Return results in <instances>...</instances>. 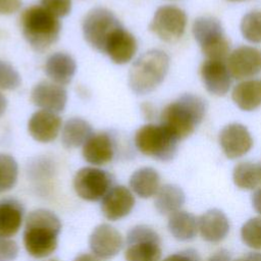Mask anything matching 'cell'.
Instances as JSON below:
<instances>
[{
  "label": "cell",
  "mask_w": 261,
  "mask_h": 261,
  "mask_svg": "<svg viewBox=\"0 0 261 261\" xmlns=\"http://www.w3.org/2000/svg\"><path fill=\"white\" fill-rule=\"evenodd\" d=\"M61 220L55 212L38 208L25 215L22 226V245L25 252L35 259H45L58 246Z\"/></svg>",
  "instance_id": "1"
},
{
  "label": "cell",
  "mask_w": 261,
  "mask_h": 261,
  "mask_svg": "<svg viewBox=\"0 0 261 261\" xmlns=\"http://www.w3.org/2000/svg\"><path fill=\"white\" fill-rule=\"evenodd\" d=\"M206 110L207 104L203 98L193 94H184L162 110L160 124L179 141L194 133L202 122Z\"/></svg>",
  "instance_id": "2"
},
{
  "label": "cell",
  "mask_w": 261,
  "mask_h": 261,
  "mask_svg": "<svg viewBox=\"0 0 261 261\" xmlns=\"http://www.w3.org/2000/svg\"><path fill=\"white\" fill-rule=\"evenodd\" d=\"M169 68L168 55L159 49L143 53L128 72V86L137 95L153 92L165 79Z\"/></svg>",
  "instance_id": "3"
},
{
  "label": "cell",
  "mask_w": 261,
  "mask_h": 261,
  "mask_svg": "<svg viewBox=\"0 0 261 261\" xmlns=\"http://www.w3.org/2000/svg\"><path fill=\"white\" fill-rule=\"evenodd\" d=\"M21 31L29 45L38 52L47 50L59 38L58 17L41 6H31L21 15Z\"/></svg>",
  "instance_id": "4"
},
{
  "label": "cell",
  "mask_w": 261,
  "mask_h": 261,
  "mask_svg": "<svg viewBox=\"0 0 261 261\" xmlns=\"http://www.w3.org/2000/svg\"><path fill=\"white\" fill-rule=\"evenodd\" d=\"M135 146L143 155L159 161H170L177 152L178 140L162 124H145L135 134Z\"/></svg>",
  "instance_id": "5"
},
{
  "label": "cell",
  "mask_w": 261,
  "mask_h": 261,
  "mask_svg": "<svg viewBox=\"0 0 261 261\" xmlns=\"http://www.w3.org/2000/svg\"><path fill=\"white\" fill-rule=\"evenodd\" d=\"M162 248L158 232L146 224H137L124 238V261H161Z\"/></svg>",
  "instance_id": "6"
},
{
  "label": "cell",
  "mask_w": 261,
  "mask_h": 261,
  "mask_svg": "<svg viewBox=\"0 0 261 261\" xmlns=\"http://www.w3.org/2000/svg\"><path fill=\"white\" fill-rule=\"evenodd\" d=\"M193 34L207 59L224 61L229 53V42L218 19L198 17L193 23Z\"/></svg>",
  "instance_id": "7"
},
{
  "label": "cell",
  "mask_w": 261,
  "mask_h": 261,
  "mask_svg": "<svg viewBox=\"0 0 261 261\" xmlns=\"http://www.w3.org/2000/svg\"><path fill=\"white\" fill-rule=\"evenodd\" d=\"M121 27L122 24L112 11L104 7H95L86 14L82 30L87 43L104 53L109 39Z\"/></svg>",
  "instance_id": "8"
},
{
  "label": "cell",
  "mask_w": 261,
  "mask_h": 261,
  "mask_svg": "<svg viewBox=\"0 0 261 261\" xmlns=\"http://www.w3.org/2000/svg\"><path fill=\"white\" fill-rule=\"evenodd\" d=\"M113 186L108 171L92 165L80 168L72 179L76 196L88 202H100Z\"/></svg>",
  "instance_id": "9"
},
{
  "label": "cell",
  "mask_w": 261,
  "mask_h": 261,
  "mask_svg": "<svg viewBox=\"0 0 261 261\" xmlns=\"http://www.w3.org/2000/svg\"><path fill=\"white\" fill-rule=\"evenodd\" d=\"M187 25V14L177 6H160L153 16L150 30L165 42H175L184 35Z\"/></svg>",
  "instance_id": "10"
},
{
  "label": "cell",
  "mask_w": 261,
  "mask_h": 261,
  "mask_svg": "<svg viewBox=\"0 0 261 261\" xmlns=\"http://www.w3.org/2000/svg\"><path fill=\"white\" fill-rule=\"evenodd\" d=\"M88 244L92 254L101 260H108L124 248V237L115 226L103 222L93 228Z\"/></svg>",
  "instance_id": "11"
},
{
  "label": "cell",
  "mask_w": 261,
  "mask_h": 261,
  "mask_svg": "<svg viewBox=\"0 0 261 261\" xmlns=\"http://www.w3.org/2000/svg\"><path fill=\"white\" fill-rule=\"evenodd\" d=\"M135 204V195L130 189L123 185H115L100 201V210L107 220L118 221L132 213Z\"/></svg>",
  "instance_id": "12"
},
{
  "label": "cell",
  "mask_w": 261,
  "mask_h": 261,
  "mask_svg": "<svg viewBox=\"0 0 261 261\" xmlns=\"http://www.w3.org/2000/svg\"><path fill=\"white\" fill-rule=\"evenodd\" d=\"M219 144L227 158L237 159L246 155L251 150L253 139L245 125L230 123L221 129Z\"/></svg>",
  "instance_id": "13"
},
{
  "label": "cell",
  "mask_w": 261,
  "mask_h": 261,
  "mask_svg": "<svg viewBox=\"0 0 261 261\" xmlns=\"http://www.w3.org/2000/svg\"><path fill=\"white\" fill-rule=\"evenodd\" d=\"M227 67L237 80L256 75L261 71V52L254 47L241 46L229 54Z\"/></svg>",
  "instance_id": "14"
},
{
  "label": "cell",
  "mask_w": 261,
  "mask_h": 261,
  "mask_svg": "<svg viewBox=\"0 0 261 261\" xmlns=\"http://www.w3.org/2000/svg\"><path fill=\"white\" fill-rule=\"evenodd\" d=\"M31 100L40 110L60 113L67 103V93L63 86L53 82H40L32 90Z\"/></svg>",
  "instance_id": "15"
},
{
  "label": "cell",
  "mask_w": 261,
  "mask_h": 261,
  "mask_svg": "<svg viewBox=\"0 0 261 261\" xmlns=\"http://www.w3.org/2000/svg\"><path fill=\"white\" fill-rule=\"evenodd\" d=\"M115 154V145L107 133L93 134L82 147V155L92 166H103L112 161Z\"/></svg>",
  "instance_id": "16"
},
{
  "label": "cell",
  "mask_w": 261,
  "mask_h": 261,
  "mask_svg": "<svg viewBox=\"0 0 261 261\" xmlns=\"http://www.w3.org/2000/svg\"><path fill=\"white\" fill-rule=\"evenodd\" d=\"M62 128L61 118L57 113L39 110L34 112L28 121V130L31 137L40 143L54 141Z\"/></svg>",
  "instance_id": "17"
},
{
  "label": "cell",
  "mask_w": 261,
  "mask_h": 261,
  "mask_svg": "<svg viewBox=\"0 0 261 261\" xmlns=\"http://www.w3.org/2000/svg\"><path fill=\"white\" fill-rule=\"evenodd\" d=\"M229 219L220 209H209L198 217V232L208 243L222 242L229 233Z\"/></svg>",
  "instance_id": "18"
},
{
  "label": "cell",
  "mask_w": 261,
  "mask_h": 261,
  "mask_svg": "<svg viewBox=\"0 0 261 261\" xmlns=\"http://www.w3.org/2000/svg\"><path fill=\"white\" fill-rule=\"evenodd\" d=\"M201 77L206 90L215 96L225 95L230 88L231 74L222 60H205L201 66Z\"/></svg>",
  "instance_id": "19"
},
{
  "label": "cell",
  "mask_w": 261,
  "mask_h": 261,
  "mask_svg": "<svg viewBox=\"0 0 261 261\" xmlns=\"http://www.w3.org/2000/svg\"><path fill=\"white\" fill-rule=\"evenodd\" d=\"M137 49L138 44L135 36L121 27L109 39L104 53L114 63L125 64L134 58Z\"/></svg>",
  "instance_id": "20"
},
{
  "label": "cell",
  "mask_w": 261,
  "mask_h": 261,
  "mask_svg": "<svg viewBox=\"0 0 261 261\" xmlns=\"http://www.w3.org/2000/svg\"><path fill=\"white\" fill-rule=\"evenodd\" d=\"M25 219L22 204L12 198L0 200V237L13 238L22 228Z\"/></svg>",
  "instance_id": "21"
},
{
  "label": "cell",
  "mask_w": 261,
  "mask_h": 261,
  "mask_svg": "<svg viewBox=\"0 0 261 261\" xmlns=\"http://www.w3.org/2000/svg\"><path fill=\"white\" fill-rule=\"evenodd\" d=\"M161 187L160 174L150 166H144L135 170L128 179V188L135 196L141 199L155 197Z\"/></svg>",
  "instance_id": "22"
},
{
  "label": "cell",
  "mask_w": 261,
  "mask_h": 261,
  "mask_svg": "<svg viewBox=\"0 0 261 261\" xmlns=\"http://www.w3.org/2000/svg\"><path fill=\"white\" fill-rule=\"evenodd\" d=\"M76 70L75 60L67 53L56 52L50 55L45 63L46 75L51 82L60 86L71 82Z\"/></svg>",
  "instance_id": "23"
},
{
  "label": "cell",
  "mask_w": 261,
  "mask_h": 261,
  "mask_svg": "<svg viewBox=\"0 0 261 261\" xmlns=\"http://www.w3.org/2000/svg\"><path fill=\"white\" fill-rule=\"evenodd\" d=\"M92 125L82 117L67 119L61 128V143L67 149L83 147L93 135Z\"/></svg>",
  "instance_id": "24"
},
{
  "label": "cell",
  "mask_w": 261,
  "mask_h": 261,
  "mask_svg": "<svg viewBox=\"0 0 261 261\" xmlns=\"http://www.w3.org/2000/svg\"><path fill=\"white\" fill-rule=\"evenodd\" d=\"M167 228L175 240L179 242L192 241L198 233V217L180 209L168 216Z\"/></svg>",
  "instance_id": "25"
},
{
  "label": "cell",
  "mask_w": 261,
  "mask_h": 261,
  "mask_svg": "<svg viewBox=\"0 0 261 261\" xmlns=\"http://www.w3.org/2000/svg\"><path fill=\"white\" fill-rule=\"evenodd\" d=\"M186 201L182 189L173 184H165L160 187L154 197V206L161 215H167L181 209Z\"/></svg>",
  "instance_id": "26"
},
{
  "label": "cell",
  "mask_w": 261,
  "mask_h": 261,
  "mask_svg": "<svg viewBox=\"0 0 261 261\" xmlns=\"http://www.w3.org/2000/svg\"><path fill=\"white\" fill-rule=\"evenodd\" d=\"M236 105L245 111H252L261 105V80H247L238 84L231 94Z\"/></svg>",
  "instance_id": "27"
},
{
  "label": "cell",
  "mask_w": 261,
  "mask_h": 261,
  "mask_svg": "<svg viewBox=\"0 0 261 261\" xmlns=\"http://www.w3.org/2000/svg\"><path fill=\"white\" fill-rule=\"evenodd\" d=\"M233 184L241 190H254L261 182L259 164L244 161L237 164L232 170Z\"/></svg>",
  "instance_id": "28"
},
{
  "label": "cell",
  "mask_w": 261,
  "mask_h": 261,
  "mask_svg": "<svg viewBox=\"0 0 261 261\" xmlns=\"http://www.w3.org/2000/svg\"><path fill=\"white\" fill-rule=\"evenodd\" d=\"M18 179V164L14 157L0 153V194L13 189Z\"/></svg>",
  "instance_id": "29"
},
{
  "label": "cell",
  "mask_w": 261,
  "mask_h": 261,
  "mask_svg": "<svg viewBox=\"0 0 261 261\" xmlns=\"http://www.w3.org/2000/svg\"><path fill=\"white\" fill-rule=\"evenodd\" d=\"M241 239L243 243L256 251L261 250V216L248 219L241 227Z\"/></svg>",
  "instance_id": "30"
},
{
  "label": "cell",
  "mask_w": 261,
  "mask_h": 261,
  "mask_svg": "<svg viewBox=\"0 0 261 261\" xmlns=\"http://www.w3.org/2000/svg\"><path fill=\"white\" fill-rule=\"evenodd\" d=\"M241 32L249 42L261 43V11L247 13L241 21Z\"/></svg>",
  "instance_id": "31"
},
{
  "label": "cell",
  "mask_w": 261,
  "mask_h": 261,
  "mask_svg": "<svg viewBox=\"0 0 261 261\" xmlns=\"http://www.w3.org/2000/svg\"><path fill=\"white\" fill-rule=\"evenodd\" d=\"M21 84L18 71L8 62L0 61V89L14 90Z\"/></svg>",
  "instance_id": "32"
},
{
  "label": "cell",
  "mask_w": 261,
  "mask_h": 261,
  "mask_svg": "<svg viewBox=\"0 0 261 261\" xmlns=\"http://www.w3.org/2000/svg\"><path fill=\"white\" fill-rule=\"evenodd\" d=\"M42 6L56 17H64L69 14L72 6L71 0H41Z\"/></svg>",
  "instance_id": "33"
},
{
  "label": "cell",
  "mask_w": 261,
  "mask_h": 261,
  "mask_svg": "<svg viewBox=\"0 0 261 261\" xmlns=\"http://www.w3.org/2000/svg\"><path fill=\"white\" fill-rule=\"evenodd\" d=\"M19 253V247L12 238L0 237V261H14Z\"/></svg>",
  "instance_id": "34"
},
{
  "label": "cell",
  "mask_w": 261,
  "mask_h": 261,
  "mask_svg": "<svg viewBox=\"0 0 261 261\" xmlns=\"http://www.w3.org/2000/svg\"><path fill=\"white\" fill-rule=\"evenodd\" d=\"M161 261H200V258L196 251L188 249L185 251L170 254Z\"/></svg>",
  "instance_id": "35"
},
{
  "label": "cell",
  "mask_w": 261,
  "mask_h": 261,
  "mask_svg": "<svg viewBox=\"0 0 261 261\" xmlns=\"http://www.w3.org/2000/svg\"><path fill=\"white\" fill-rule=\"evenodd\" d=\"M21 7V0H0V14L8 15L17 12Z\"/></svg>",
  "instance_id": "36"
},
{
  "label": "cell",
  "mask_w": 261,
  "mask_h": 261,
  "mask_svg": "<svg viewBox=\"0 0 261 261\" xmlns=\"http://www.w3.org/2000/svg\"><path fill=\"white\" fill-rule=\"evenodd\" d=\"M207 261H231V259L229 253L226 250L221 249L215 252L212 256H210Z\"/></svg>",
  "instance_id": "37"
},
{
  "label": "cell",
  "mask_w": 261,
  "mask_h": 261,
  "mask_svg": "<svg viewBox=\"0 0 261 261\" xmlns=\"http://www.w3.org/2000/svg\"><path fill=\"white\" fill-rule=\"evenodd\" d=\"M251 200H252V206L254 210L261 216V188L255 190Z\"/></svg>",
  "instance_id": "38"
},
{
  "label": "cell",
  "mask_w": 261,
  "mask_h": 261,
  "mask_svg": "<svg viewBox=\"0 0 261 261\" xmlns=\"http://www.w3.org/2000/svg\"><path fill=\"white\" fill-rule=\"evenodd\" d=\"M72 261H102V260L90 252V253L79 254L77 256L74 257V259Z\"/></svg>",
  "instance_id": "39"
},
{
  "label": "cell",
  "mask_w": 261,
  "mask_h": 261,
  "mask_svg": "<svg viewBox=\"0 0 261 261\" xmlns=\"http://www.w3.org/2000/svg\"><path fill=\"white\" fill-rule=\"evenodd\" d=\"M7 105H8V101L6 97L0 92V117L5 113Z\"/></svg>",
  "instance_id": "40"
},
{
  "label": "cell",
  "mask_w": 261,
  "mask_h": 261,
  "mask_svg": "<svg viewBox=\"0 0 261 261\" xmlns=\"http://www.w3.org/2000/svg\"><path fill=\"white\" fill-rule=\"evenodd\" d=\"M246 258H247L249 261H261V251L252 252V253H250Z\"/></svg>",
  "instance_id": "41"
},
{
  "label": "cell",
  "mask_w": 261,
  "mask_h": 261,
  "mask_svg": "<svg viewBox=\"0 0 261 261\" xmlns=\"http://www.w3.org/2000/svg\"><path fill=\"white\" fill-rule=\"evenodd\" d=\"M234 261H249L247 258H240V259H237Z\"/></svg>",
  "instance_id": "42"
},
{
  "label": "cell",
  "mask_w": 261,
  "mask_h": 261,
  "mask_svg": "<svg viewBox=\"0 0 261 261\" xmlns=\"http://www.w3.org/2000/svg\"><path fill=\"white\" fill-rule=\"evenodd\" d=\"M229 1H241V0H229Z\"/></svg>",
  "instance_id": "43"
},
{
  "label": "cell",
  "mask_w": 261,
  "mask_h": 261,
  "mask_svg": "<svg viewBox=\"0 0 261 261\" xmlns=\"http://www.w3.org/2000/svg\"><path fill=\"white\" fill-rule=\"evenodd\" d=\"M259 166H260V170H261V163H260V164H259Z\"/></svg>",
  "instance_id": "44"
}]
</instances>
